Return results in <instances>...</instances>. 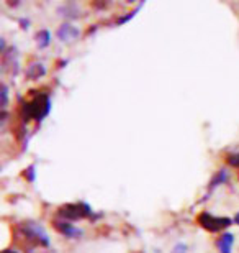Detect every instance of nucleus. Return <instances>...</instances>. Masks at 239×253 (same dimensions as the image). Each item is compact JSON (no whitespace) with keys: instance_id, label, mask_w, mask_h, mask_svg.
Wrapping results in <instances>:
<instances>
[{"instance_id":"3","label":"nucleus","mask_w":239,"mask_h":253,"mask_svg":"<svg viewBox=\"0 0 239 253\" xmlns=\"http://www.w3.org/2000/svg\"><path fill=\"white\" fill-rule=\"evenodd\" d=\"M197 222L198 225L202 227V229H205L208 232H211V234H218V232H223L226 229H230V227L235 224L230 217H220V215H213L210 212H200V214L197 215Z\"/></svg>"},{"instance_id":"13","label":"nucleus","mask_w":239,"mask_h":253,"mask_svg":"<svg viewBox=\"0 0 239 253\" xmlns=\"http://www.w3.org/2000/svg\"><path fill=\"white\" fill-rule=\"evenodd\" d=\"M139 8H141V5H138V7H136V8L133 10V12H128V13H126V15H123V17L116 18V25H123V23H126V22H128V20H131V18L135 17L136 13H138V10H139Z\"/></svg>"},{"instance_id":"11","label":"nucleus","mask_w":239,"mask_h":253,"mask_svg":"<svg viewBox=\"0 0 239 253\" xmlns=\"http://www.w3.org/2000/svg\"><path fill=\"white\" fill-rule=\"evenodd\" d=\"M34 40H36V44L39 49H44L49 46L51 43V33L49 30H39V32L36 33V37H34Z\"/></svg>"},{"instance_id":"9","label":"nucleus","mask_w":239,"mask_h":253,"mask_svg":"<svg viewBox=\"0 0 239 253\" xmlns=\"http://www.w3.org/2000/svg\"><path fill=\"white\" fill-rule=\"evenodd\" d=\"M58 12L61 17H66V18H77L79 17V12L80 10L77 8V5L75 3H64L61 5V7L58 8Z\"/></svg>"},{"instance_id":"16","label":"nucleus","mask_w":239,"mask_h":253,"mask_svg":"<svg viewBox=\"0 0 239 253\" xmlns=\"http://www.w3.org/2000/svg\"><path fill=\"white\" fill-rule=\"evenodd\" d=\"M172 253H187V245L185 244H177L175 247H174V250H172Z\"/></svg>"},{"instance_id":"7","label":"nucleus","mask_w":239,"mask_h":253,"mask_svg":"<svg viewBox=\"0 0 239 253\" xmlns=\"http://www.w3.org/2000/svg\"><path fill=\"white\" fill-rule=\"evenodd\" d=\"M233 245H235V235L230 232H223L216 240V249L220 253H233Z\"/></svg>"},{"instance_id":"18","label":"nucleus","mask_w":239,"mask_h":253,"mask_svg":"<svg viewBox=\"0 0 239 253\" xmlns=\"http://www.w3.org/2000/svg\"><path fill=\"white\" fill-rule=\"evenodd\" d=\"M233 222H235L236 225H239V212H236V215H235V219H233Z\"/></svg>"},{"instance_id":"2","label":"nucleus","mask_w":239,"mask_h":253,"mask_svg":"<svg viewBox=\"0 0 239 253\" xmlns=\"http://www.w3.org/2000/svg\"><path fill=\"white\" fill-rule=\"evenodd\" d=\"M94 211L87 202H70V204H64L58 209L59 219L75 222V220H84L92 217Z\"/></svg>"},{"instance_id":"10","label":"nucleus","mask_w":239,"mask_h":253,"mask_svg":"<svg viewBox=\"0 0 239 253\" xmlns=\"http://www.w3.org/2000/svg\"><path fill=\"white\" fill-rule=\"evenodd\" d=\"M228 178H230V174H228V171H226V169H220V171H218V173L211 178L210 183H208V191L211 192L213 189H216L218 186L225 184L226 181H228Z\"/></svg>"},{"instance_id":"1","label":"nucleus","mask_w":239,"mask_h":253,"mask_svg":"<svg viewBox=\"0 0 239 253\" xmlns=\"http://www.w3.org/2000/svg\"><path fill=\"white\" fill-rule=\"evenodd\" d=\"M49 110H51L49 95L48 94H38L22 105V117H23L25 122H30V120L41 122V120L49 114Z\"/></svg>"},{"instance_id":"4","label":"nucleus","mask_w":239,"mask_h":253,"mask_svg":"<svg viewBox=\"0 0 239 253\" xmlns=\"http://www.w3.org/2000/svg\"><path fill=\"white\" fill-rule=\"evenodd\" d=\"M22 232H23V235L27 237L30 242H33L34 245H39V247H49L51 245V240L46 234V230H44L38 222H33V220L23 222Z\"/></svg>"},{"instance_id":"19","label":"nucleus","mask_w":239,"mask_h":253,"mask_svg":"<svg viewBox=\"0 0 239 253\" xmlns=\"http://www.w3.org/2000/svg\"><path fill=\"white\" fill-rule=\"evenodd\" d=\"M2 253H18V252H17V250H13V249H5Z\"/></svg>"},{"instance_id":"17","label":"nucleus","mask_w":239,"mask_h":253,"mask_svg":"<svg viewBox=\"0 0 239 253\" xmlns=\"http://www.w3.org/2000/svg\"><path fill=\"white\" fill-rule=\"evenodd\" d=\"M20 25H22V30H28L30 28V20L22 18V20H20Z\"/></svg>"},{"instance_id":"5","label":"nucleus","mask_w":239,"mask_h":253,"mask_svg":"<svg viewBox=\"0 0 239 253\" xmlns=\"http://www.w3.org/2000/svg\"><path fill=\"white\" fill-rule=\"evenodd\" d=\"M53 227L59 232L63 237H68V239H79V237L84 235V230L75 227L72 222L69 220H63V219H56L53 222Z\"/></svg>"},{"instance_id":"12","label":"nucleus","mask_w":239,"mask_h":253,"mask_svg":"<svg viewBox=\"0 0 239 253\" xmlns=\"http://www.w3.org/2000/svg\"><path fill=\"white\" fill-rule=\"evenodd\" d=\"M36 166L34 165H30L27 169H25V173H23V176L27 178V181H30V183H34V179H36Z\"/></svg>"},{"instance_id":"8","label":"nucleus","mask_w":239,"mask_h":253,"mask_svg":"<svg viewBox=\"0 0 239 253\" xmlns=\"http://www.w3.org/2000/svg\"><path fill=\"white\" fill-rule=\"evenodd\" d=\"M25 76H27V79L30 81H38L46 76V66H44L43 63H32L27 68V73H25Z\"/></svg>"},{"instance_id":"6","label":"nucleus","mask_w":239,"mask_h":253,"mask_svg":"<svg viewBox=\"0 0 239 253\" xmlns=\"http://www.w3.org/2000/svg\"><path fill=\"white\" fill-rule=\"evenodd\" d=\"M56 37L59 38V42L70 44V43H74V42H77V40H79L80 30L77 27H74L72 23L66 22V23H63L58 28V32H56Z\"/></svg>"},{"instance_id":"14","label":"nucleus","mask_w":239,"mask_h":253,"mask_svg":"<svg viewBox=\"0 0 239 253\" xmlns=\"http://www.w3.org/2000/svg\"><path fill=\"white\" fill-rule=\"evenodd\" d=\"M0 94H2V109H5L8 104V85L7 84H2V90H0Z\"/></svg>"},{"instance_id":"15","label":"nucleus","mask_w":239,"mask_h":253,"mask_svg":"<svg viewBox=\"0 0 239 253\" xmlns=\"http://www.w3.org/2000/svg\"><path fill=\"white\" fill-rule=\"evenodd\" d=\"M226 161L230 163L231 166H235V168H239V153H231L226 156Z\"/></svg>"}]
</instances>
